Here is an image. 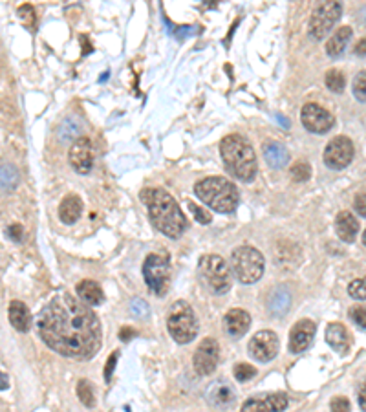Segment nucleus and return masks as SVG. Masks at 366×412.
I'll return each instance as SVG.
<instances>
[{"mask_svg": "<svg viewBox=\"0 0 366 412\" xmlns=\"http://www.w3.org/2000/svg\"><path fill=\"white\" fill-rule=\"evenodd\" d=\"M37 332L48 348L87 361L99 352L101 325L90 308L70 293L55 295L37 317Z\"/></svg>", "mask_w": 366, "mask_h": 412, "instance_id": "1", "label": "nucleus"}, {"mask_svg": "<svg viewBox=\"0 0 366 412\" xmlns=\"http://www.w3.org/2000/svg\"><path fill=\"white\" fill-rule=\"evenodd\" d=\"M141 201L149 209L152 224L170 238H179L187 231V218L165 189H143Z\"/></svg>", "mask_w": 366, "mask_h": 412, "instance_id": "2", "label": "nucleus"}, {"mask_svg": "<svg viewBox=\"0 0 366 412\" xmlns=\"http://www.w3.org/2000/svg\"><path fill=\"white\" fill-rule=\"evenodd\" d=\"M220 152L224 158L225 169L240 182H253L258 173L256 154L251 143L240 134H229L220 142Z\"/></svg>", "mask_w": 366, "mask_h": 412, "instance_id": "3", "label": "nucleus"}, {"mask_svg": "<svg viewBox=\"0 0 366 412\" xmlns=\"http://www.w3.org/2000/svg\"><path fill=\"white\" fill-rule=\"evenodd\" d=\"M194 192L207 207H210L216 213H233L238 207L240 194L233 182L222 176H209L203 178L194 185Z\"/></svg>", "mask_w": 366, "mask_h": 412, "instance_id": "4", "label": "nucleus"}, {"mask_svg": "<svg viewBox=\"0 0 366 412\" xmlns=\"http://www.w3.org/2000/svg\"><path fill=\"white\" fill-rule=\"evenodd\" d=\"M167 328L172 339L179 344L191 343L198 335V320L194 310L185 301H176L170 306L169 317H167Z\"/></svg>", "mask_w": 366, "mask_h": 412, "instance_id": "5", "label": "nucleus"}, {"mask_svg": "<svg viewBox=\"0 0 366 412\" xmlns=\"http://www.w3.org/2000/svg\"><path fill=\"white\" fill-rule=\"evenodd\" d=\"M233 273L242 284H255L264 275V256L251 246L236 247L231 255Z\"/></svg>", "mask_w": 366, "mask_h": 412, "instance_id": "6", "label": "nucleus"}, {"mask_svg": "<svg viewBox=\"0 0 366 412\" xmlns=\"http://www.w3.org/2000/svg\"><path fill=\"white\" fill-rule=\"evenodd\" d=\"M201 279L207 288L216 295H224L231 289V271L227 262L220 255H203L198 264Z\"/></svg>", "mask_w": 366, "mask_h": 412, "instance_id": "7", "label": "nucleus"}, {"mask_svg": "<svg viewBox=\"0 0 366 412\" xmlns=\"http://www.w3.org/2000/svg\"><path fill=\"white\" fill-rule=\"evenodd\" d=\"M143 277L146 286L160 297H163L169 288L170 261L165 253H151L143 262Z\"/></svg>", "mask_w": 366, "mask_h": 412, "instance_id": "8", "label": "nucleus"}, {"mask_svg": "<svg viewBox=\"0 0 366 412\" xmlns=\"http://www.w3.org/2000/svg\"><path fill=\"white\" fill-rule=\"evenodd\" d=\"M343 13L341 2H322L315 8L310 20V37L313 41H322L332 32Z\"/></svg>", "mask_w": 366, "mask_h": 412, "instance_id": "9", "label": "nucleus"}, {"mask_svg": "<svg viewBox=\"0 0 366 412\" xmlns=\"http://www.w3.org/2000/svg\"><path fill=\"white\" fill-rule=\"evenodd\" d=\"M249 356L260 363H270L279 354V337L271 330H262L249 341Z\"/></svg>", "mask_w": 366, "mask_h": 412, "instance_id": "10", "label": "nucleus"}, {"mask_svg": "<svg viewBox=\"0 0 366 412\" xmlns=\"http://www.w3.org/2000/svg\"><path fill=\"white\" fill-rule=\"evenodd\" d=\"M353 160V143L344 136L334 137L332 142L326 145L324 151V163L329 169L341 170L352 163Z\"/></svg>", "mask_w": 366, "mask_h": 412, "instance_id": "11", "label": "nucleus"}, {"mask_svg": "<svg viewBox=\"0 0 366 412\" xmlns=\"http://www.w3.org/2000/svg\"><path fill=\"white\" fill-rule=\"evenodd\" d=\"M220 361V347L213 337L203 339L200 344H198L196 352H194V368H196L198 374L209 375L215 372V368L218 366Z\"/></svg>", "mask_w": 366, "mask_h": 412, "instance_id": "12", "label": "nucleus"}, {"mask_svg": "<svg viewBox=\"0 0 366 412\" xmlns=\"http://www.w3.org/2000/svg\"><path fill=\"white\" fill-rule=\"evenodd\" d=\"M302 125L313 134H326L334 127V116L315 103H308L302 108Z\"/></svg>", "mask_w": 366, "mask_h": 412, "instance_id": "13", "label": "nucleus"}, {"mask_svg": "<svg viewBox=\"0 0 366 412\" xmlns=\"http://www.w3.org/2000/svg\"><path fill=\"white\" fill-rule=\"evenodd\" d=\"M288 396L284 392L260 394L242 405V412H284L288 408Z\"/></svg>", "mask_w": 366, "mask_h": 412, "instance_id": "14", "label": "nucleus"}, {"mask_svg": "<svg viewBox=\"0 0 366 412\" xmlns=\"http://www.w3.org/2000/svg\"><path fill=\"white\" fill-rule=\"evenodd\" d=\"M70 165L73 167V170L79 174H87L92 170V165H94V146L88 137H79L75 139V143L70 149Z\"/></svg>", "mask_w": 366, "mask_h": 412, "instance_id": "15", "label": "nucleus"}, {"mask_svg": "<svg viewBox=\"0 0 366 412\" xmlns=\"http://www.w3.org/2000/svg\"><path fill=\"white\" fill-rule=\"evenodd\" d=\"M315 323L310 319L298 320L297 325L293 326L289 332V352L291 354H302L304 350L311 347L313 337H315Z\"/></svg>", "mask_w": 366, "mask_h": 412, "instance_id": "16", "label": "nucleus"}, {"mask_svg": "<svg viewBox=\"0 0 366 412\" xmlns=\"http://www.w3.org/2000/svg\"><path fill=\"white\" fill-rule=\"evenodd\" d=\"M206 399L209 405L216 408H229L233 407L236 401V392L225 380H216L207 387Z\"/></svg>", "mask_w": 366, "mask_h": 412, "instance_id": "17", "label": "nucleus"}, {"mask_svg": "<svg viewBox=\"0 0 366 412\" xmlns=\"http://www.w3.org/2000/svg\"><path fill=\"white\" fill-rule=\"evenodd\" d=\"M224 326L225 332H227L231 337H242L247 334V330L251 326V317L246 310H240V308H233L229 310L224 317Z\"/></svg>", "mask_w": 366, "mask_h": 412, "instance_id": "18", "label": "nucleus"}, {"mask_svg": "<svg viewBox=\"0 0 366 412\" xmlns=\"http://www.w3.org/2000/svg\"><path fill=\"white\" fill-rule=\"evenodd\" d=\"M326 341L337 354H348L350 347H352V337L348 334V330L339 323H332L326 328Z\"/></svg>", "mask_w": 366, "mask_h": 412, "instance_id": "19", "label": "nucleus"}, {"mask_svg": "<svg viewBox=\"0 0 366 412\" xmlns=\"http://www.w3.org/2000/svg\"><path fill=\"white\" fill-rule=\"evenodd\" d=\"M335 231L341 237V240L344 242H353L359 233V222H357L355 216L352 213H348V211H343V213H339L337 218H335Z\"/></svg>", "mask_w": 366, "mask_h": 412, "instance_id": "20", "label": "nucleus"}, {"mask_svg": "<svg viewBox=\"0 0 366 412\" xmlns=\"http://www.w3.org/2000/svg\"><path fill=\"white\" fill-rule=\"evenodd\" d=\"M77 295L79 301L84 302L87 306H99L105 302V293L101 286L94 280H82L77 284Z\"/></svg>", "mask_w": 366, "mask_h": 412, "instance_id": "21", "label": "nucleus"}, {"mask_svg": "<svg viewBox=\"0 0 366 412\" xmlns=\"http://www.w3.org/2000/svg\"><path fill=\"white\" fill-rule=\"evenodd\" d=\"M264 158L271 169H282L289 161V152L286 146L279 142H265L264 143Z\"/></svg>", "mask_w": 366, "mask_h": 412, "instance_id": "22", "label": "nucleus"}, {"mask_svg": "<svg viewBox=\"0 0 366 412\" xmlns=\"http://www.w3.org/2000/svg\"><path fill=\"white\" fill-rule=\"evenodd\" d=\"M9 320L17 332L26 334L27 330L32 328V313L27 310V306L20 301H13L9 304Z\"/></svg>", "mask_w": 366, "mask_h": 412, "instance_id": "23", "label": "nucleus"}, {"mask_svg": "<svg viewBox=\"0 0 366 412\" xmlns=\"http://www.w3.org/2000/svg\"><path fill=\"white\" fill-rule=\"evenodd\" d=\"M81 213H82V201H81V198L75 196V194H70V196H66L63 201H61L59 218L63 220L64 224H73V222H77Z\"/></svg>", "mask_w": 366, "mask_h": 412, "instance_id": "24", "label": "nucleus"}, {"mask_svg": "<svg viewBox=\"0 0 366 412\" xmlns=\"http://www.w3.org/2000/svg\"><path fill=\"white\" fill-rule=\"evenodd\" d=\"M350 39H352V27L350 26L339 27L337 32L329 37L328 44H326V54H328L329 57H339V55L346 50Z\"/></svg>", "mask_w": 366, "mask_h": 412, "instance_id": "25", "label": "nucleus"}, {"mask_svg": "<svg viewBox=\"0 0 366 412\" xmlns=\"http://www.w3.org/2000/svg\"><path fill=\"white\" fill-rule=\"evenodd\" d=\"M291 306V295L286 288H274L270 297V311L277 317H284Z\"/></svg>", "mask_w": 366, "mask_h": 412, "instance_id": "26", "label": "nucleus"}, {"mask_svg": "<svg viewBox=\"0 0 366 412\" xmlns=\"http://www.w3.org/2000/svg\"><path fill=\"white\" fill-rule=\"evenodd\" d=\"M81 132H82V123L79 121V118H75V116L63 119V123L59 125V130H57L59 139L63 143L72 142V139H79V137H81Z\"/></svg>", "mask_w": 366, "mask_h": 412, "instance_id": "27", "label": "nucleus"}, {"mask_svg": "<svg viewBox=\"0 0 366 412\" xmlns=\"http://www.w3.org/2000/svg\"><path fill=\"white\" fill-rule=\"evenodd\" d=\"M18 170L11 163H0V192L13 191L18 185Z\"/></svg>", "mask_w": 366, "mask_h": 412, "instance_id": "28", "label": "nucleus"}, {"mask_svg": "<svg viewBox=\"0 0 366 412\" xmlns=\"http://www.w3.org/2000/svg\"><path fill=\"white\" fill-rule=\"evenodd\" d=\"M326 87L329 88L335 94H341L346 87V77H344V73L341 70H329L326 73Z\"/></svg>", "mask_w": 366, "mask_h": 412, "instance_id": "29", "label": "nucleus"}, {"mask_svg": "<svg viewBox=\"0 0 366 412\" xmlns=\"http://www.w3.org/2000/svg\"><path fill=\"white\" fill-rule=\"evenodd\" d=\"M77 396L81 399V403L84 407L92 408L96 405V398H94V390H92V385L88 380H81L77 383Z\"/></svg>", "mask_w": 366, "mask_h": 412, "instance_id": "30", "label": "nucleus"}, {"mask_svg": "<svg viewBox=\"0 0 366 412\" xmlns=\"http://www.w3.org/2000/svg\"><path fill=\"white\" fill-rule=\"evenodd\" d=\"M289 174L295 182H308L311 178V167L306 161H297V163L291 165Z\"/></svg>", "mask_w": 366, "mask_h": 412, "instance_id": "31", "label": "nucleus"}, {"mask_svg": "<svg viewBox=\"0 0 366 412\" xmlns=\"http://www.w3.org/2000/svg\"><path fill=\"white\" fill-rule=\"evenodd\" d=\"M18 18H20V23H23L24 26L33 30V27H35V20H37L33 6H30V4L20 6V8H18Z\"/></svg>", "mask_w": 366, "mask_h": 412, "instance_id": "32", "label": "nucleus"}, {"mask_svg": "<svg viewBox=\"0 0 366 412\" xmlns=\"http://www.w3.org/2000/svg\"><path fill=\"white\" fill-rule=\"evenodd\" d=\"M255 375H256V368H253V366L247 365V363H242V365L234 366V377H236L238 381H242V383L253 380Z\"/></svg>", "mask_w": 366, "mask_h": 412, "instance_id": "33", "label": "nucleus"}, {"mask_svg": "<svg viewBox=\"0 0 366 412\" xmlns=\"http://www.w3.org/2000/svg\"><path fill=\"white\" fill-rule=\"evenodd\" d=\"M187 206H189V209H191L192 215H194V218H196L200 224H203V225L209 224L210 218H213V215H210L209 211H206L203 207L196 206L194 201H187Z\"/></svg>", "mask_w": 366, "mask_h": 412, "instance_id": "34", "label": "nucleus"}, {"mask_svg": "<svg viewBox=\"0 0 366 412\" xmlns=\"http://www.w3.org/2000/svg\"><path fill=\"white\" fill-rule=\"evenodd\" d=\"M130 310H132V316L139 317V319H143V317H146L151 313V306L146 304V301H143V299L139 297L130 301Z\"/></svg>", "mask_w": 366, "mask_h": 412, "instance_id": "35", "label": "nucleus"}, {"mask_svg": "<svg viewBox=\"0 0 366 412\" xmlns=\"http://www.w3.org/2000/svg\"><path fill=\"white\" fill-rule=\"evenodd\" d=\"M348 293H350V297L359 299V301H365V297H366L365 279H355V280H352V284L348 286Z\"/></svg>", "mask_w": 366, "mask_h": 412, "instance_id": "36", "label": "nucleus"}, {"mask_svg": "<svg viewBox=\"0 0 366 412\" xmlns=\"http://www.w3.org/2000/svg\"><path fill=\"white\" fill-rule=\"evenodd\" d=\"M365 75L366 73H365V70H362V72L359 73L355 79H353V96L361 101V103H365V99H366L365 97V81H366Z\"/></svg>", "mask_w": 366, "mask_h": 412, "instance_id": "37", "label": "nucleus"}, {"mask_svg": "<svg viewBox=\"0 0 366 412\" xmlns=\"http://www.w3.org/2000/svg\"><path fill=\"white\" fill-rule=\"evenodd\" d=\"M350 319L353 320V325H357L361 330H365V325H366V311H365V306H353V308H350Z\"/></svg>", "mask_w": 366, "mask_h": 412, "instance_id": "38", "label": "nucleus"}, {"mask_svg": "<svg viewBox=\"0 0 366 412\" xmlns=\"http://www.w3.org/2000/svg\"><path fill=\"white\" fill-rule=\"evenodd\" d=\"M167 26L174 27V32H170V33H172L176 39H179V41H182V39H187L189 35H194L198 30V27H194V26H183V27L182 26H172L170 23H167Z\"/></svg>", "mask_w": 366, "mask_h": 412, "instance_id": "39", "label": "nucleus"}, {"mask_svg": "<svg viewBox=\"0 0 366 412\" xmlns=\"http://www.w3.org/2000/svg\"><path fill=\"white\" fill-rule=\"evenodd\" d=\"M332 412H350V401L343 396H335L332 399V405H329Z\"/></svg>", "mask_w": 366, "mask_h": 412, "instance_id": "40", "label": "nucleus"}, {"mask_svg": "<svg viewBox=\"0 0 366 412\" xmlns=\"http://www.w3.org/2000/svg\"><path fill=\"white\" fill-rule=\"evenodd\" d=\"M6 235H8L13 242H23L24 240V229L23 225H18V224H13V225H9L8 229H6Z\"/></svg>", "mask_w": 366, "mask_h": 412, "instance_id": "41", "label": "nucleus"}, {"mask_svg": "<svg viewBox=\"0 0 366 412\" xmlns=\"http://www.w3.org/2000/svg\"><path fill=\"white\" fill-rule=\"evenodd\" d=\"M118 357H119V352H114L112 356L108 357V361H106V368H105V380L108 381L112 380V374H114V368H115V363H118Z\"/></svg>", "mask_w": 366, "mask_h": 412, "instance_id": "42", "label": "nucleus"}, {"mask_svg": "<svg viewBox=\"0 0 366 412\" xmlns=\"http://www.w3.org/2000/svg\"><path fill=\"white\" fill-rule=\"evenodd\" d=\"M355 209L359 211V215H361L362 218H365L366 211H365V194H362V192L355 198Z\"/></svg>", "mask_w": 366, "mask_h": 412, "instance_id": "43", "label": "nucleus"}, {"mask_svg": "<svg viewBox=\"0 0 366 412\" xmlns=\"http://www.w3.org/2000/svg\"><path fill=\"white\" fill-rule=\"evenodd\" d=\"M119 337H121V341H130L132 337H136V330L123 328L119 332Z\"/></svg>", "mask_w": 366, "mask_h": 412, "instance_id": "44", "label": "nucleus"}, {"mask_svg": "<svg viewBox=\"0 0 366 412\" xmlns=\"http://www.w3.org/2000/svg\"><path fill=\"white\" fill-rule=\"evenodd\" d=\"M8 387H9L8 374H4V372H0V390H6Z\"/></svg>", "mask_w": 366, "mask_h": 412, "instance_id": "45", "label": "nucleus"}, {"mask_svg": "<svg viewBox=\"0 0 366 412\" xmlns=\"http://www.w3.org/2000/svg\"><path fill=\"white\" fill-rule=\"evenodd\" d=\"M359 405H361V411H365V385H362L361 392H359Z\"/></svg>", "mask_w": 366, "mask_h": 412, "instance_id": "46", "label": "nucleus"}, {"mask_svg": "<svg viewBox=\"0 0 366 412\" xmlns=\"http://www.w3.org/2000/svg\"><path fill=\"white\" fill-rule=\"evenodd\" d=\"M355 54L365 55V39H362V41H361V44H359V48H357V50H355Z\"/></svg>", "mask_w": 366, "mask_h": 412, "instance_id": "47", "label": "nucleus"}]
</instances>
